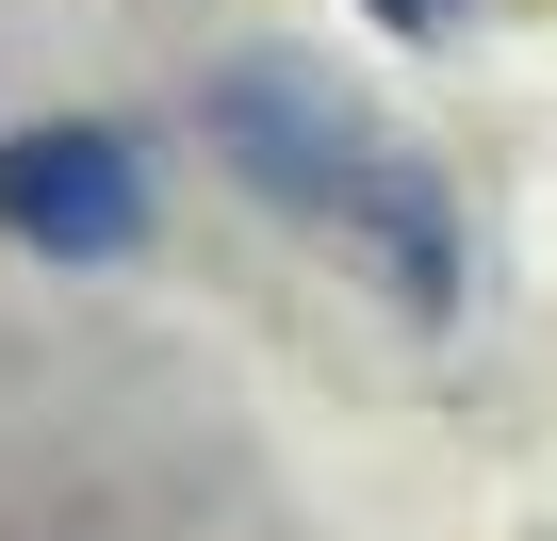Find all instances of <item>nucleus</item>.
Returning a JSON list of instances; mask_svg holds the SVG:
<instances>
[{"label":"nucleus","instance_id":"f257e3e1","mask_svg":"<svg viewBox=\"0 0 557 541\" xmlns=\"http://www.w3.org/2000/svg\"><path fill=\"white\" fill-rule=\"evenodd\" d=\"M197 132H213V164H230L262 213L329 230L361 280H394L410 312H459V197H443V164H410V148L329 83V66L246 50V66L197 83Z\"/></svg>","mask_w":557,"mask_h":541},{"label":"nucleus","instance_id":"7ed1b4c3","mask_svg":"<svg viewBox=\"0 0 557 541\" xmlns=\"http://www.w3.org/2000/svg\"><path fill=\"white\" fill-rule=\"evenodd\" d=\"M377 17H394L410 50H443V34H475V0H377Z\"/></svg>","mask_w":557,"mask_h":541},{"label":"nucleus","instance_id":"f03ea898","mask_svg":"<svg viewBox=\"0 0 557 541\" xmlns=\"http://www.w3.org/2000/svg\"><path fill=\"white\" fill-rule=\"evenodd\" d=\"M0 246H34V262H132L148 246V148L115 115L0 132Z\"/></svg>","mask_w":557,"mask_h":541}]
</instances>
